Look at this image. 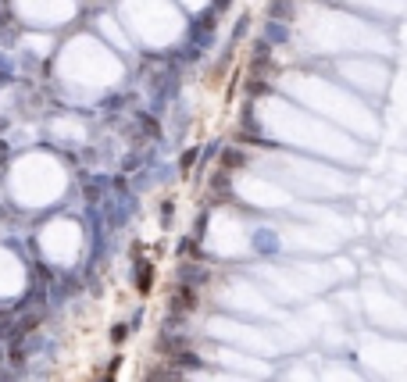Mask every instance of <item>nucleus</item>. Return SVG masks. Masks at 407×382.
<instances>
[{"label":"nucleus","instance_id":"nucleus-11","mask_svg":"<svg viewBox=\"0 0 407 382\" xmlns=\"http://www.w3.org/2000/svg\"><path fill=\"white\" fill-rule=\"evenodd\" d=\"M207 190H211V193H229V190H232V175H229V172H214V175L207 179Z\"/></svg>","mask_w":407,"mask_h":382},{"label":"nucleus","instance_id":"nucleus-18","mask_svg":"<svg viewBox=\"0 0 407 382\" xmlns=\"http://www.w3.org/2000/svg\"><path fill=\"white\" fill-rule=\"evenodd\" d=\"M122 104H126V97H107L104 100V107H122Z\"/></svg>","mask_w":407,"mask_h":382},{"label":"nucleus","instance_id":"nucleus-6","mask_svg":"<svg viewBox=\"0 0 407 382\" xmlns=\"http://www.w3.org/2000/svg\"><path fill=\"white\" fill-rule=\"evenodd\" d=\"M268 65H272V47H268L265 39H257L254 50H250V68L261 72V68H268Z\"/></svg>","mask_w":407,"mask_h":382},{"label":"nucleus","instance_id":"nucleus-1","mask_svg":"<svg viewBox=\"0 0 407 382\" xmlns=\"http://www.w3.org/2000/svg\"><path fill=\"white\" fill-rule=\"evenodd\" d=\"M176 279H179V286H190V290H197V286H207V268L200 264V261H186V264H179V271H176Z\"/></svg>","mask_w":407,"mask_h":382},{"label":"nucleus","instance_id":"nucleus-7","mask_svg":"<svg viewBox=\"0 0 407 382\" xmlns=\"http://www.w3.org/2000/svg\"><path fill=\"white\" fill-rule=\"evenodd\" d=\"M265 32H268V36H265V43H268V47H279V43H289V25H286V22H272V18H268V25H265Z\"/></svg>","mask_w":407,"mask_h":382},{"label":"nucleus","instance_id":"nucleus-9","mask_svg":"<svg viewBox=\"0 0 407 382\" xmlns=\"http://www.w3.org/2000/svg\"><path fill=\"white\" fill-rule=\"evenodd\" d=\"M104 186H107V179H86L83 183V193H86V204H100V197H104Z\"/></svg>","mask_w":407,"mask_h":382},{"label":"nucleus","instance_id":"nucleus-4","mask_svg":"<svg viewBox=\"0 0 407 382\" xmlns=\"http://www.w3.org/2000/svg\"><path fill=\"white\" fill-rule=\"evenodd\" d=\"M171 368H176V371H200V368H204V357L186 347V350H179V354H171Z\"/></svg>","mask_w":407,"mask_h":382},{"label":"nucleus","instance_id":"nucleus-3","mask_svg":"<svg viewBox=\"0 0 407 382\" xmlns=\"http://www.w3.org/2000/svg\"><path fill=\"white\" fill-rule=\"evenodd\" d=\"M186 347H190V343H186V336H183V333L164 329V333L157 336V350H161V354H168V357H171V354H179V350H186Z\"/></svg>","mask_w":407,"mask_h":382},{"label":"nucleus","instance_id":"nucleus-17","mask_svg":"<svg viewBox=\"0 0 407 382\" xmlns=\"http://www.w3.org/2000/svg\"><path fill=\"white\" fill-rule=\"evenodd\" d=\"M161 226H164V229L171 226V200H164V204H161Z\"/></svg>","mask_w":407,"mask_h":382},{"label":"nucleus","instance_id":"nucleus-14","mask_svg":"<svg viewBox=\"0 0 407 382\" xmlns=\"http://www.w3.org/2000/svg\"><path fill=\"white\" fill-rule=\"evenodd\" d=\"M247 93H250V97H268L272 86H268L265 79H250V82H247Z\"/></svg>","mask_w":407,"mask_h":382},{"label":"nucleus","instance_id":"nucleus-12","mask_svg":"<svg viewBox=\"0 0 407 382\" xmlns=\"http://www.w3.org/2000/svg\"><path fill=\"white\" fill-rule=\"evenodd\" d=\"M254 247H257L261 254H275V250H279V240L265 229V233H257V236H254Z\"/></svg>","mask_w":407,"mask_h":382},{"label":"nucleus","instance_id":"nucleus-8","mask_svg":"<svg viewBox=\"0 0 407 382\" xmlns=\"http://www.w3.org/2000/svg\"><path fill=\"white\" fill-rule=\"evenodd\" d=\"M200 161V147H186L179 154V175H193V165Z\"/></svg>","mask_w":407,"mask_h":382},{"label":"nucleus","instance_id":"nucleus-5","mask_svg":"<svg viewBox=\"0 0 407 382\" xmlns=\"http://www.w3.org/2000/svg\"><path fill=\"white\" fill-rule=\"evenodd\" d=\"M247 165V154L240 150V147H225L221 150V172H236V168H243Z\"/></svg>","mask_w":407,"mask_h":382},{"label":"nucleus","instance_id":"nucleus-2","mask_svg":"<svg viewBox=\"0 0 407 382\" xmlns=\"http://www.w3.org/2000/svg\"><path fill=\"white\" fill-rule=\"evenodd\" d=\"M133 283H136L140 297H150V290H154V264L150 261H143V257L133 261Z\"/></svg>","mask_w":407,"mask_h":382},{"label":"nucleus","instance_id":"nucleus-10","mask_svg":"<svg viewBox=\"0 0 407 382\" xmlns=\"http://www.w3.org/2000/svg\"><path fill=\"white\" fill-rule=\"evenodd\" d=\"M136 125H140V133H143V136L161 140V125H157V118H154V115H147V111H143V115H136Z\"/></svg>","mask_w":407,"mask_h":382},{"label":"nucleus","instance_id":"nucleus-19","mask_svg":"<svg viewBox=\"0 0 407 382\" xmlns=\"http://www.w3.org/2000/svg\"><path fill=\"white\" fill-rule=\"evenodd\" d=\"M229 8V0H214V11H225Z\"/></svg>","mask_w":407,"mask_h":382},{"label":"nucleus","instance_id":"nucleus-15","mask_svg":"<svg viewBox=\"0 0 407 382\" xmlns=\"http://www.w3.org/2000/svg\"><path fill=\"white\" fill-rule=\"evenodd\" d=\"M247 29H250V15H240V18H236V29H232V43H240V39L247 36Z\"/></svg>","mask_w":407,"mask_h":382},{"label":"nucleus","instance_id":"nucleus-16","mask_svg":"<svg viewBox=\"0 0 407 382\" xmlns=\"http://www.w3.org/2000/svg\"><path fill=\"white\" fill-rule=\"evenodd\" d=\"M126 336H129V325H126V321L111 325V343H114V347H122V340H126Z\"/></svg>","mask_w":407,"mask_h":382},{"label":"nucleus","instance_id":"nucleus-13","mask_svg":"<svg viewBox=\"0 0 407 382\" xmlns=\"http://www.w3.org/2000/svg\"><path fill=\"white\" fill-rule=\"evenodd\" d=\"M207 222H211V214H207V211H200V214L193 218V240H204V233H207Z\"/></svg>","mask_w":407,"mask_h":382}]
</instances>
